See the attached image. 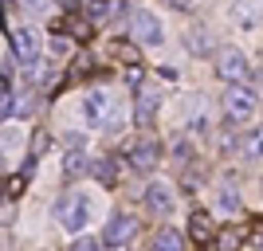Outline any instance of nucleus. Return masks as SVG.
Masks as SVG:
<instances>
[{
  "label": "nucleus",
  "mask_w": 263,
  "mask_h": 251,
  "mask_svg": "<svg viewBox=\"0 0 263 251\" xmlns=\"http://www.w3.org/2000/svg\"><path fill=\"white\" fill-rule=\"evenodd\" d=\"M216 75L224 79V83H243V79L252 75V63H248V55L236 51V47H224V51L216 55Z\"/></svg>",
  "instance_id": "f257e3e1"
},
{
  "label": "nucleus",
  "mask_w": 263,
  "mask_h": 251,
  "mask_svg": "<svg viewBox=\"0 0 263 251\" xmlns=\"http://www.w3.org/2000/svg\"><path fill=\"white\" fill-rule=\"evenodd\" d=\"M55 216H59V224H63L67 231H79L83 224H87V216H90V204H87V197L67 192V197L59 200V208H55Z\"/></svg>",
  "instance_id": "f03ea898"
},
{
  "label": "nucleus",
  "mask_w": 263,
  "mask_h": 251,
  "mask_svg": "<svg viewBox=\"0 0 263 251\" xmlns=\"http://www.w3.org/2000/svg\"><path fill=\"white\" fill-rule=\"evenodd\" d=\"M255 106H259V99H255V90H248V87H232L228 94H224V110H228L232 122H248L255 114Z\"/></svg>",
  "instance_id": "7ed1b4c3"
},
{
  "label": "nucleus",
  "mask_w": 263,
  "mask_h": 251,
  "mask_svg": "<svg viewBox=\"0 0 263 251\" xmlns=\"http://www.w3.org/2000/svg\"><path fill=\"white\" fill-rule=\"evenodd\" d=\"M126 161H130L138 173H149V169H157V161H161V145H157L154 138H138V142L126 149Z\"/></svg>",
  "instance_id": "20e7f679"
},
{
  "label": "nucleus",
  "mask_w": 263,
  "mask_h": 251,
  "mask_svg": "<svg viewBox=\"0 0 263 251\" xmlns=\"http://www.w3.org/2000/svg\"><path fill=\"white\" fill-rule=\"evenodd\" d=\"M134 236H138V220H134L130 212H118V216H110L106 231H102V243H110V247H126Z\"/></svg>",
  "instance_id": "39448f33"
},
{
  "label": "nucleus",
  "mask_w": 263,
  "mask_h": 251,
  "mask_svg": "<svg viewBox=\"0 0 263 251\" xmlns=\"http://www.w3.org/2000/svg\"><path fill=\"white\" fill-rule=\"evenodd\" d=\"M130 28H134V35H138L142 44H161V40H165L157 16H154V12H145V8H138V12L130 16Z\"/></svg>",
  "instance_id": "423d86ee"
},
{
  "label": "nucleus",
  "mask_w": 263,
  "mask_h": 251,
  "mask_svg": "<svg viewBox=\"0 0 263 251\" xmlns=\"http://www.w3.org/2000/svg\"><path fill=\"white\" fill-rule=\"evenodd\" d=\"M12 55H16V63H35L40 35H35L32 28H16V32H12Z\"/></svg>",
  "instance_id": "0eeeda50"
},
{
  "label": "nucleus",
  "mask_w": 263,
  "mask_h": 251,
  "mask_svg": "<svg viewBox=\"0 0 263 251\" xmlns=\"http://www.w3.org/2000/svg\"><path fill=\"white\" fill-rule=\"evenodd\" d=\"M145 208L154 212V216H169L173 212V188L154 181V185H145Z\"/></svg>",
  "instance_id": "6e6552de"
},
{
  "label": "nucleus",
  "mask_w": 263,
  "mask_h": 251,
  "mask_svg": "<svg viewBox=\"0 0 263 251\" xmlns=\"http://www.w3.org/2000/svg\"><path fill=\"white\" fill-rule=\"evenodd\" d=\"M106 106H110V94H87V102H83V118H87V126H102L106 122Z\"/></svg>",
  "instance_id": "1a4fd4ad"
},
{
  "label": "nucleus",
  "mask_w": 263,
  "mask_h": 251,
  "mask_svg": "<svg viewBox=\"0 0 263 251\" xmlns=\"http://www.w3.org/2000/svg\"><path fill=\"white\" fill-rule=\"evenodd\" d=\"M157 106H161V99H157L154 90H142L138 94V126H154V118H157Z\"/></svg>",
  "instance_id": "9d476101"
},
{
  "label": "nucleus",
  "mask_w": 263,
  "mask_h": 251,
  "mask_svg": "<svg viewBox=\"0 0 263 251\" xmlns=\"http://www.w3.org/2000/svg\"><path fill=\"white\" fill-rule=\"evenodd\" d=\"M110 59H118V63H130V67H142V51H138L130 40H114V44H110Z\"/></svg>",
  "instance_id": "9b49d317"
},
{
  "label": "nucleus",
  "mask_w": 263,
  "mask_h": 251,
  "mask_svg": "<svg viewBox=\"0 0 263 251\" xmlns=\"http://www.w3.org/2000/svg\"><path fill=\"white\" fill-rule=\"evenodd\" d=\"M240 243H243V231L240 228H224L216 236V243H212V251H240Z\"/></svg>",
  "instance_id": "f8f14e48"
},
{
  "label": "nucleus",
  "mask_w": 263,
  "mask_h": 251,
  "mask_svg": "<svg viewBox=\"0 0 263 251\" xmlns=\"http://www.w3.org/2000/svg\"><path fill=\"white\" fill-rule=\"evenodd\" d=\"M154 251H185V243H181V236L173 228H161L154 236Z\"/></svg>",
  "instance_id": "ddd939ff"
},
{
  "label": "nucleus",
  "mask_w": 263,
  "mask_h": 251,
  "mask_svg": "<svg viewBox=\"0 0 263 251\" xmlns=\"http://www.w3.org/2000/svg\"><path fill=\"white\" fill-rule=\"evenodd\" d=\"M51 28H55V32H67V35H79V40H87V35H90V28L83 20H75V16H63V20H55Z\"/></svg>",
  "instance_id": "4468645a"
},
{
  "label": "nucleus",
  "mask_w": 263,
  "mask_h": 251,
  "mask_svg": "<svg viewBox=\"0 0 263 251\" xmlns=\"http://www.w3.org/2000/svg\"><path fill=\"white\" fill-rule=\"evenodd\" d=\"M95 177H99L102 185H114V181H118V161H114V157H99V161H95Z\"/></svg>",
  "instance_id": "2eb2a0df"
},
{
  "label": "nucleus",
  "mask_w": 263,
  "mask_h": 251,
  "mask_svg": "<svg viewBox=\"0 0 263 251\" xmlns=\"http://www.w3.org/2000/svg\"><path fill=\"white\" fill-rule=\"evenodd\" d=\"M189 228H193V240H197V243H209V236H212V224H209V216H204V212H193Z\"/></svg>",
  "instance_id": "dca6fc26"
},
{
  "label": "nucleus",
  "mask_w": 263,
  "mask_h": 251,
  "mask_svg": "<svg viewBox=\"0 0 263 251\" xmlns=\"http://www.w3.org/2000/svg\"><path fill=\"white\" fill-rule=\"evenodd\" d=\"M118 8H122V0H90V16L95 20H110Z\"/></svg>",
  "instance_id": "f3484780"
},
{
  "label": "nucleus",
  "mask_w": 263,
  "mask_h": 251,
  "mask_svg": "<svg viewBox=\"0 0 263 251\" xmlns=\"http://www.w3.org/2000/svg\"><path fill=\"white\" fill-rule=\"evenodd\" d=\"M83 169H87V157H83V145H79V149H71V153H67L63 173H67V177H79Z\"/></svg>",
  "instance_id": "a211bd4d"
},
{
  "label": "nucleus",
  "mask_w": 263,
  "mask_h": 251,
  "mask_svg": "<svg viewBox=\"0 0 263 251\" xmlns=\"http://www.w3.org/2000/svg\"><path fill=\"white\" fill-rule=\"evenodd\" d=\"M243 153H248V157H263V126L243 138Z\"/></svg>",
  "instance_id": "6ab92c4d"
},
{
  "label": "nucleus",
  "mask_w": 263,
  "mask_h": 251,
  "mask_svg": "<svg viewBox=\"0 0 263 251\" xmlns=\"http://www.w3.org/2000/svg\"><path fill=\"white\" fill-rule=\"evenodd\" d=\"M220 204L228 208V212H236V208H240V192H232V188H224V192H220Z\"/></svg>",
  "instance_id": "aec40b11"
},
{
  "label": "nucleus",
  "mask_w": 263,
  "mask_h": 251,
  "mask_svg": "<svg viewBox=\"0 0 263 251\" xmlns=\"http://www.w3.org/2000/svg\"><path fill=\"white\" fill-rule=\"evenodd\" d=\"M71 251H102V243L99 240H87V236H83V240H75V247Z\"/></svg>",
  "instance_id": "412c9836"
},
{
  "label": "nucleus",
  "mask_w": 263,
  "mask_h": 251,
  "mask_svg": "<svg viewBox=\"0 0 263 251\" xmlns=\"http://www.w3.org/2000/svg\"><path fill=\"white\" fill-rule=\"evenodd\" d=\"M47 145V133L44 130H35V138H32V153H28V157H40V149H44Z\"/></svg>",
  "instance_id": "4be33fe9"
},
{
  "label": "nucleus",
  "mask_w": 263,
  "mask_h": 251,
  "mask_svg": "<svg viewBox=\"0 0 263 251\" xmlns=\"http://www.w3.org/2000/svg\"><path fill=\"white\" fill-rule=\"evenodd\" d=\"M24 181H28V173H20V177H12V181H8V192H12V197H20V192H24Z\"/></svg>",
  "instance_id": "5701e85b"
},
{
  "label": "nucleus",
  "mask_w": 263,
  "mask_h": 251,
  "mask_svg": "<svg viewBox=\"0 0 263 251\" xmlns=\"http://www.w3.org/2000/svg\"><path fill=\"white\" fill-rule=\"evenodd\" d=\"M173 149H177V161L185 165L189 157H193V149H189V142H173Z\"/></svg>",
  "instance_id": "b1692460"
},
{
  "label": "nucleus",
  "mask_w": 263,
  "mask_h": 251,
  "mask_svg": "<svg viewBox=\"0 0 263 251\" xmlns=\"http://www.w3.org/2000/svg\"><path fill=\"white\" fill-rule=\"evenodd\" d=\"M24 8H28V12H35V8H40V0H24Z\"/></svg>",
  "instance_id": "393cba45"
},
{
  "label": "nucleus",
  "mask_w": 263,
  "mask_h": 251,
  "mask_svg": "<svg viewBox=\"0 0 263 251\" xmlns=\"http://www.w3.org/2000/svg\"><path fill=\"white\" fill-rule=\"evenodd\" d=\"M4 192H8V185H4V181H0V197H4Z\"/></svg>",
  "instance_id": "a878e982"
}]
</instances>
